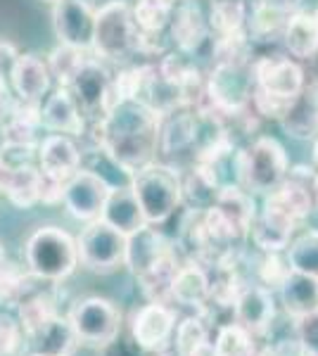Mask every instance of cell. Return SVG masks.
I'll return each mask as SVG.
<instances>
[{"instance_id":"cell-44","label":"cell","mask_w":318,"mask_h":356,"mask_svg":"<svg viewBox=\"0 0 318 356\" xmlns=\"http://www.w3.org/2000/svg\"><path fill=\"white\" fill-rule=\"evenodd\" d=\"M43 3H50V5H55V3H60V0H43Z\"/></svg>"},{"instance_id":"cell-16","label":"cell","mask_w":318,"mask_h":356,"mask_svg":"<svg viewBox=\"0 0 318 356\" xmlns=\"http://www.w3.org/2000/svg\"><path fill=\"white\" fill-rule=\"evenodd\" d=\"M171 38L183 55H193L202 48V43L209 38V22L195 0H183L173 8L169 19Z\"/></svg>"},{"instance_id":"cell-8","label":"cell","mask_w":318,"mask_h":356,"mask_svg":"<svg viewBox=\"0 0 318 356\" xmlns=\"http://www.w3.org/2000/svg\"><path fill=\"white\" fill-rule=\"evenodd\" d=\"M126 238L107 221H88L81 238L77 240L79 261L95 273H109L126 264Z\"/></svg>"},{"instance_id":"cell-9","label":"cell","mask_w":318,"mask_h":356,"mask_svg":"<svg viewBox=\"0 0 318 356\" xmlns=\"http://www.w3.org/2000/svg\"><path fill=\"white\" fill-rule=\"evenodd\" d=\"M67 90L77 102L81 117H88L90 122H100L112 105V76L100 62L90 57L77 72Z\"/></svg>"},{"instance_id":"cell-32","label":"cell","mask_w":318,"mask_h":356,"mask_svg":"<svg viewBox=\"0 0 318 356\" xmlns=\"http://www.w3.org/2000/svg\"><path fill=\"white\" fill-rule=\"evenodd\" d=\"M29 340L38 342L36 352H40V354H62V356H69V352L74 349V342H77V337H74L69 321L55 318L53 323L48 325V328L40 330L38 335L29 337Z\"/></svg>"},{"instance_id":"cell-19","label":"cell","mask_w":318,"mask_h":356,"mask_svg":"<svg viewBox=\"0 0 318 356\" xmlns=\"http://www.w3.org/2000/svg\"><path fill=\"white\" fill-rule=\"evenodd\" d=\"M100 219L107 221L109 226L117 228L124 235H131L141 231L143 226H148L141 204H138L129 183L126 186H112V191L107 195V202L102 207Z\"/></svg>"},{"instance_id":"cell-5","label":"cell","mask_w":318,"mask_h":356,"mask_svg":"<svg viewBox=\"0 0 318 356\" xmlns=\"http://www.w3.org/2000/svg\"><path fill=\"white\" fill-rule=\"evenodd\" d=\"M26 266L38 280H65L79 266L77 240L57 226L38 228L26 243Z\"/></svg>"},{"instance_id":"cell-26","label":"cell","mask_w":318,"mask_h":356,"mask_svg":"<svg viewBox=\"0 0 318 356\" xmlns=\"http://www.w3.org/2000/svg\"><path fill=\"white\" fill-rule=\"evenodd\" d=\"M169 117H159V150L164 154H173L186 150L198 138V112L195 117L190 112H166Z\"/></svg>"},{"instance_id":"cell-10","label":"cell","mask_w":318,"mask_h":356,"mask_svg":"<svg viewBox=\"0 0 318 356\" xmlns=\"http://www.w3.org/2000/svg\"><path fill=\"white\" fill-rule=\"evenodd\" d=\"M109 191H112V186H109V181L105 176H100L97 171H90V169H79L77 174L65 183L62 202H65V207L74 219L95 221V219H100Z\"/></svg>"},{"instance_id":"cell-15","label":"cell","mask_w":318,"mask_h":356,"mask_svg":"<svg viewBox=\"0 0 318 356\" xmlns=\"http://www.w3.org/2000/svg\"><path fill=\"white\" fill-rule=\"evenodd\" d=\"M38 171L43 176L67 183L81 169V150L77 147V143L72 140V136L50 134L38 145Z\"/></svg>"},{"instance_id":"cell-38","label":"cell","mask_w":318,"mask_h":356,"mask_svg":"<svg viewBox=\"0 0 318 356\" xmlns=\"http://www.w3.org/2000/svg\"><path fill=\"white\" fill-rule=\"evenodd\" d=\"M257 3H262L271 10H278L283 15H292L297 10H304V0H257Z\"/></svg>"},{"instance_id":"cell-45","label":"cell","mask_w":318,"mask_h":356,"mask_svg":"<svg viewBox=\"0 0 318 356\" xmlns=\"http://www.w3.org/2000/svg\"><path fill=\"white\" fill-rule=\"evenodd\" d=\"M297 356H299V354H297Z\"/></svg>"},{"instance_id":"cell-6","label":"cell","mask_w":318,"mask_h":356,"mask_svg":"<svg viewBox=\"0 0 318 356\" xmlns=\"http://www.w3.org/2000/svg\"><path fill=\"white\" fill-rule=\"evenodd\" d=\"M69 325L77 342L90 347H107L117 340L121 328V314L105 297H86L79 300L69 312Z\"/></svg>"},{"instance_id":"cell-17","label":"cell","mask_w":318,"mask_h":356,"mask_svg":"<svg viewBox=\"0 0 318 356\" xmlns=\"http://www.w3.org/2000/svg\"><path fill=\"white\" fill-rule=\"evenodd\" d=\"M171 302L195 309V314L207 316L209 312V275L200 261H188L178 268L171 285Z\"/></svg>"},{"instance_id":"cell-11","label":"cell","mask_w":318,"mask_h":356,"mask_svg":"<svg viewBox=\"0 0 318 356\" xmlns=\"http://www.w3.org/2000/svg\"><path fill=\"white\" fill-rule=\"evenodd\" d=\"M297 223L290 211L269 193L264 195V207L254 214L250 238L262 252H283L290 245Z\"/></svg>"},{"instance_id":"cell-14","label":"cell","mask_w":318,"mask_h":356,"mask_svg":"<svg viewBox=\"0 0 318 356\" xmlns=\"http://www.w3.org/2000/svg\"><path fill=\"white\" fill-rule=\"evenodd\" d=\"M173 330H176V312L169 304L150 302L143 309H138L131 321L133 340L145 352L164 349L166 342L173 337Z\"/></svg>"},{"instance_id":"cell-43","label":"cell","mask_w":318,"mask_h":356,"mask_svg":"<svg viewBox=\"0 0 318 356\" xmlns=\"http://www.w3.org/2000/svg\"><path fill=\"white\" fill-rule=\"evenodd\" d=\"M31 356H62V354H40V352H36V354H31Z\"/></svg>"},{"instance_id":"cell-29","label":"cell","mask_w":318,"mask_h":356,"mask_svg":"<svg viewBox=\"0 0 318 356\" xmlns=\"http://www.w3.org/2000/svg\"><path fill=\"white\" fill-rule=\"evenodd\" d=\"M285 261L292 271L318 278V231H304L285 247Z\"/></svg>"},{"instance_id":"cell-22","label":"cell","mask_w":318,"mask_h":356,"mask_svg":"<svg viewBox=\"0 0 318 356\" xmlns=\"http://www.w3.org/2000/svg\"><path fill=\"white\" fill-rule=\"evenodd\" d=\"M40 126H45L53 134H65V136H81L84 134L86 119L81 117L77 102H74L72 93L60 86L53 95L48 97L45 107L40 110Z\"/></svg>"},{"instance_id":"cell-35","label":"cell","mask_w":318,"mask_h":356,"mask_svg":"<svg viewBox=\"0 0 318 356\" xmlns=\"http://www.w3.org/2000/svg\"><path fill=\"white\" fill-rule=\"evenodd\" d=\"M24 347V330L13 316L0 314V356H19Z\"/></svg>"},{"instance_id":"cell-25","label":"cell","mask_w":318,"mask_h":356,"mask_svg":"<svg viewBox=\"0 0 318 356\" xmlns=\"http://www.w3.org/2000/svg\"><path fill=\"white\" fill-rule=\"evenodd\" d=\"M0 191L19 209H29L40 202V171L33 164L5 166L0 164Z\"/></svg>"},{"instance_id":"cell-4","label":"cell","mask_w":318,"mask_h":356,"mask_svg":"<svg viewBox=\"0 0 318 356\" xmlns=\"http://www.w3.org/2000/svg\"><path fill=\"white\" fill-rule=\"evenodd\" d=\"M290 162L287 152L276 138L259 136L242 152H238L235 176L238 186L250 195H269L283 183Z\"/></svg>"},{"instance_id":"cell-1","label":"cell","mask_w":318,"mask_h":356,"mask_svg":"<svg viewBox=\"0 0 318 356\" xmlns=\"http://www.w3.org/2000/svg\"><path fill=\"white\" fill-rule=\"evenodd\" d=\"M159 117L157 110L141 97L119 100L107 110L97 126V143L124 176L136 174L154 162L159 150Z\"/></svg>"},{"instance_id":"cell-41","label":"cell","mask_w":318,"mask_h":356,"mask_svg":"<svg viewBox=\"0 0 318 356\" xmlns=\"http://www.w3.org/2000/svg\"><path fill=\"white\" fill-rule=\"evenodd\" d=\"M17 55H13V48L8 43H0V76H3V67L8 60H15Z\"/></svg>"},{"instance_id":"cell-37","label":"cell","mask_w":318,"mask_h":356,"mask_svg":"<svg viewBox=\"0 0 318 356\" xmlns=\"http://www.w3.org/2000/svg\"><path fill=\"white\" fill-rule=\"evenodd\" d=\"M264 261L259 266V283L266 285L269 290H278V285L283 283V278L290 271L285 259H280L278 252H264Z\"/></svg>"},{"instance_id":"cell-31","label":"cell","mask_w":318,"mask_h":356,"mask_svg":"<svg viewBox=\"0 0 318 356\" xmlns=\"http://www.w3.org/2000/svg\"><path fill=\"white\" fill-rule=\"evenodd\" d=\"M216 349V356H257V337L250 335L238 323H225L218 328L216 340L212 342Z\"/></svg>"},{"instance_id":"cell-21","label":"cell","mask_w":318,"mask_h":356,"mask_svg":"<svg viewBox=\"0 0 318 356\" xmlns=\"http://www.w3.org/2000/svg\"><path fill=\"white\" fill-rule=\"evenodd\" d=\"M181 266H183V261L178 259L176 250L169 247L164 254L157 257L148 268H143V271L136 275L138 285L143 288L150 302H159V304L171 302V285Z\"/></svg>"},{"instance_id":"cell-34","label":"cell","mask_w":318,"mask_h":356,"mask_svg":"<svg viewBox=\"0 0 318 356\" xmlns=\"http://www.w3.org/2000/svg\"><path fill=\"white\" fill-rule=\"evenodd\" d=\"M173 335H176V354L188 356L195 347H198V344L209 340V325H207L205 316L193 314L176 325Z\"/></svg>"},{"instance_id":"cell-7","label":"cell","mask_w":318,"mask_h":356,"mask_svg":"<svg viewBox=\"0 0 318 356\" xmlns=\"http://www.w3.org/2000/svg\"><path fill=\"white\" fill-rule=\"evenodd\" d=\"M252 90L283 102H294L304 90L306 74L290 55H262L252 60Z\"/></svg>"},{"instance_id":"cell-39","label":"cell","mask_w":318,"mask_h":356,"mask_svg":"<svg viewBox=\"0 0 318 356\" xmlns=\"http://www.w3.org/2000/svg\"><path fill=\"white\" fill-rule=\"evenodd\" d=\"M13 107H15V97H13V93H10V86L5 83L3 76H0V124L10 117Z\"/></svg>"},{"instance_id":"cell-33","label":"cell","mask_w":318,"mask_h":356,"mask_svg":"<svg viewBox=\"0 0 318 356\" xmlns=\"http://www.w3.org/2000/svg\"><path fill=\"white\" fill-rule=\"evenodd\" d=\"M88 60L86 57V50H79V48H72V45H60L50 53V74L57 76L60 86H67L72 83V79L77 76V72L84 67V62Z\"/></svg>"},{"instance_id":"cell-13","label":"cell","mask_w":318,"mask_h":356,"mask_svg":"<svg viewBox=\"0 0 318 356\" xmlns=\"http://www.w3.org/2000/svg\"><path fill=\"white\" fill-rule=\"evenodd\" d=\"M55 33L62 45L90 50L95 29V10L88 0H60L53 13Z\"/></svg>"},{"instance_id":"cell-36","label":"cell","mask_w":318,"mask_h":356,"mask_svg":"<svg viewBox=\"0 0 318 356\" xmlns=\"http://www.w3.org/2000/svg\"><path fill=\"white\" fill-rule=\"evenodd\" d=\"M294 323H297V354L318 356V312L302 316Z\"/></svg>"},{"instance_id":"cell-23","label":"cell","mask_w":318,"mask_h":356,"mask_svg":"<svg viewBox=\"0 0 318 356\" xmlns=\"http://www.w3.org/2000/svg\"><path fill=\"white\" fill-rule=\"evenodd\" d=\"M283 43L294 60H314L318 57V24L311 10H297L287 17L283 29Z\"/></svg>"},{"instance_id":"cell-12","label":"cell","mask_w":318,"mask_h":356,"mask_svg":"<svg viewBox=\"0 0 318 356\" xmlns=\"http://www.w3.org/2000/svg\"><path fill=\"white\" fill-rule=\"evenodd\" d=\"M230 309H233V323H238L254 337L266 335L276 321L273 290H269L262 283L240 285Z\"/></svg>"},{"instance_id":"cell-30","label":"cell","mask_w":318,"mask_h":356,"mask_svg":"<svg viewBox=\"0 0 318 356\" xmlns=\"http://www.w3.org/2000/svg\"><path fill=\"white\" fill-rule=\"evenodd\" d=\"M181 0H136L131 5L133 19L141 26V31L145 33H159L161 29L169 26V19L173 15V8Z\"/></svg>"},{"instance_id":"cell-28","label":"cell","mask_w":318,"mask_h":356,"mask_svg":"<svg viewBox=\"0 0 318 356\" xmlns=\"http://www.w3.org/2000/svg\"><path fill=\"white\" fill-rule=\"evenodd\" d=\"M55 318H57V312H55V302L50 295L38 292V295L24 297V300L19 302V325L26 337L38 335V332L48 328Z\"/></svg>"},{"instance_id":"cell-3","label":"cell","mask_w":318,"mask_h":356,"mask_svg":"<svg viewBox=\"0 0 318 356\" xmlns=\"http://www.w3.org/2000/svg\"><path fill=\"white\" fill-rule=\"evenodd\" d=\"M145 33L133 19L129 0H109L95 10V29L90 50L109 62H129L138 50H143Z\"/></svg>"},{"instance_id":"cell-42","label":"cell","mask_w":318,"mask_h":356,"mask_svg":"<svg viewBox=\"0 0 318 356\" xmlns=\"http://www.w3.org/2000/svg\"><path fill=\"white\" fill-rule=\"evenodd\" d=\"M314 169L318 171V138H316V143H314Z\"/></svg>"},{"instance_id":"cell-24","label":"cell","mask_w":318,"mask_h":356,"mask_svg":"<svg viewBox=\"0 0 318 356\" xmlns=\"http://www.w3.org/2000/svg\"><path fill=\"white\" fill-rule=\"evenodd\" d=\"M280 124L287 131V136L299 138V140L318 138V81H306L304 90L294 97L292 107L280 119Z\"/></svg>"},{"instance_id":"cell-40","label":"cell","mask_w":318,"mask_h":356,"mask_svg":"<svg viewBox=\"0 0 318 356\" xmlns=\"http://www.w3.org/2000/svg\"><path fill=\"white\" fill-rule=\"evenodd\" d=\"M188 356H216V349H214L212 340H207V342L198 344V347H195Z\"/></svg>"},{"instance_id":"cell-18","label":"cell","mask_w":318,"mask_h":356,"mask_svg":"<svg viewBox=\"0 0 318 356\" xmlns=\"http://www.w3.org/2000/svg\"><path fill=\"white\" fill-rule=\"evenodd\" d=\"M50 67L38 55H17L10 65V81L19 100L38 102L50 88Z\"/></svg>"},{"instance_id":"cell-2","label":"cell","mask_w":318,"mask_h":356,"mask_svg":"<svg viewBox=\"0 0 318 356\" xmlns=\"http://www.w3.org/2000/svg\"><path fill=\"white\" fill-rule=\"evenodd\" d=\"M129 186L141 204L148 226L169 221L183 202V178L171 164H145L131 174Z\"/></svg>"},{"instance_id":"cell-27","label":"cell","mask_w":318,"mask_h":356,"mask_svg":"<svg viewBox=\"0 0 318 356\" xmlns=\"http://www.w3.org/2000/svg\"><path fill=\"white\" fill-rule=\"evenodd\" d=\"M247 8L245 0H212L209 10V31L218 36H235L247 31Z\"/></svg>"},{"instance_id":"cell-20","label":"cell","mask_w":318,"mask_h":356,"mask_svg":"<svg viewBox=\"0 0 318 356\" xmlns=\"http://www.w3.org/2000/svg\"><path fill=\"white\" fill-rule=\"evenodd\" d=\"M278 297L285 314L294 321L314 314L318 312V278L297 273L290 268L278 285Z\"/></svg>"}]
</instances>
